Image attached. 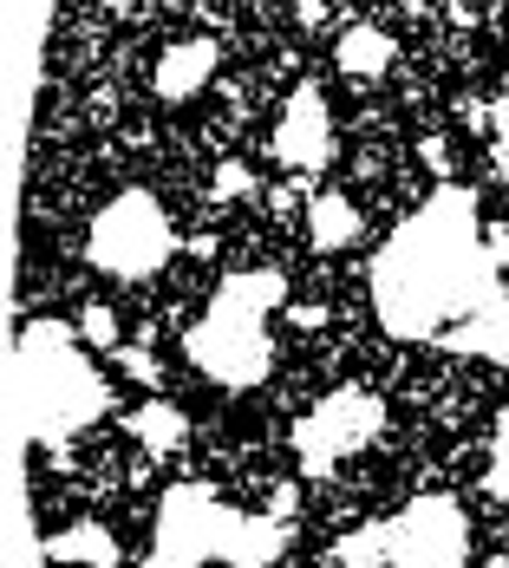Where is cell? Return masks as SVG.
I'll return each mask as SVG.
<instances>
[{
	"mask_svg": "<svg viewBox=\"0 0 509 568\" xmlns=\"http://www.w3.org/2000/svg\"><path fill=\"white\" fill-rule=\"evenodd\" d=\"M183 432H190V425H183V412H176L170 398H144V405L131 412V438H138L144 452H176Z\"/></svg>",
	"mask_w": 509,
	"mask_h": 568,
	"instance_id": "9",
	"label": "cell"
},
{
	"mask_svg": "<svg viewBox=\"0 0 509 568\" xmlns=\"http://www.w3.org/2000/svg\"><path fill=\"white\" fill-rule=\"evenodd\" d=\"M393 568H457L464 562V510L451 497H418L386 523Z\"/></svg>",
	"mask_w": 509,
	"mask_h": 568,
	"instance_id": "2",
	"label": "cell"
},
{
	"mask_svg": "<svg viewBox=\"0 0 509 568\" xmlns=\"http://www.w3.org/2000/svg\"><path fill=\"white\" fill-rule=\"evenodd\" d=\"M457 118H464L470 131H483V124H490V105H483V99H457Z\"/></svg>",
	"mask_w": 509,
	"mask_h": 568,
	"instance_id": "16",
	"label": "cell"
},
{
	"mask_svg": "<svg viewBox=\"0 0 509 568\" xmlns=\"http://www.w3.org/2000/svg\"><path fill=\"white\" fill-rule=\"evenodd\" d=\"M183 248H190V255H196V262H210V255H216V235H210V229H196V235H190V242H183Z\"/></svg>",
	"mask_w": 509,
	"mask_h": 568,
	"instance_id": "18",
	"label": "cell"
},
{
	"mask_svg": "<svg viewBox=\"0 0 509 568\" xmlns=\"http://www.w3.org/2000/svg\"><path fill=\"white\" fill-rule=\"evenodd\" d=\"M79 341L92 346V353H118L124 346V321H118L112 301H85L79 307Z\"/></svg>",
	"mask_w": 509,
	"mask_h": 568,
	"instance_id": "11",
	"label": "cell"
},
{
	"mask_svg": "<svg viewBox=\"0 0 509 568\" xmlns=\"http://www.w3.org/2000/svg\"><path fill=\"white\" fill-rule=\"evenodd\" d=\"M210 79H216V47L210 40H183V47H170L157 59V99H170V105L196 99Z\"/></svg>",
	"mask_w": 509,
	"mask_h": 568,
	"instance_id": "5",
	"label": "cell"
},
{
	"mask_svg": "<svg viewBox=\"0 0 509 568\" xmlns=\"http://www.w3.org/2000/svg\"><path fill=\"white\" fill-rule=\"evenodd\" d=\"M216 196H223V203H242V196H255V171H248L242 158H223V164H216Z\"/></svg>",
	"mask_w": 509,
	"mask_h": 568,
	"instance_id": "13",
	"label": "cell"
},
{
	"mask_svg": "<svg viewBox=\"0 0 509 568\" xmlns=\"http://www.w3.org/2000/svg\"><path fill=\"white\" fill-rule=\"evenodd\" d=\"M320 124H327V118H320V92H314V85H301V92H294V112H287L282 131H275V158L294 164V171H314V164L334 151V144L320 138Z\"/></svg>",
	"mask_w": 509,
	"mask_h": 568,
	"instance_id": "4",
	"label": "cell"
},
{
	"mask_svg": "<svg viewBox=\"0 0 509 568\" xmlns=\"http://www.w3.org/2000/svg\"><path fill=\"white\" fill-rule=\"evenodd\" d=\"M334 568H393V556H386V523H373V529H353V536H339Z\"/></svg>",
	"mask_w": 509,
	"mask_h": 568,
	"instance_id": "10",
	"label": "cell"
},
{
	"mask_svg": "<svg viewBox=\"0 0 509 568\" xmlns=\"http://www.w3.org/2000/svg\"><path fill=\"white\" fill-rule=\"evenodd\" d=\"M294 27L301 33H320L327 27V0H294Z\"/></svg>",
	"mask_w": 509,
	"mask_h": 568,
	"instance_id": "15",
	"label": "cell"
},
{
	"mask_svg": "<svg viewBox=\"0 0 509 568\" xmlns=\"http://www.w3.org/2000/svg\"><path fill=\"white\" fill-rule=\"evenodd\" d=\"M118 373H124V379H138V386H157V353H151L144 334L118 346Z\"/></svg>",
	"mask_w": 509,
	"mask_h": 568,
	"instance_id": "12",
	"label": "cell"
},
{
	"mask_svg": "<svg viewBox=\"0 0 509 568\" xmlns=\"http://www.w3.org/2000/svg\"><path fill=\"white\" fill-rule=\"evenodd\" d=\"M53 562H85V568H118V542L105 523H72L53 536Z\"/></svg>",
	"mask_w": 509,
	"mask_h": 568,
	"instance_id": "8",
	"label": "cell"
},
{
	"mask_svg": "<svg viewBox=\"0 0 509 568\" xmlns=\"http://www.w3.org/2000/svg\"><path fill=\"white\" fill-rule=\"evenodd\" d=\"M287 321H294V327H320L327 307H320V301H301V307H287Z\"/></svg>",
	"mask_w": 509,
	"mask_h": 568,
	"instance_id": "17",
	"label": "cell"
},
{
	"mask_svg": "<svg viewBox=\"0 0 509 568\" xmlns=\"http://www.w3.org/2000/svg\"><path fill=\"white\" fill-rule=\"evenodd\" d=\"M366 235V216L346 190H314L307 196V242L314 248H353Z\"/></svg>",
	"mask_w": 509,
	"mask_h": 568,
	"instance_id": "6",
	"label": "cell"
},
{
	"mask_svg": "<svg viewBox=\"0 0 509 568\" xmlns=\"http://www.w3.org/2000/svg\"><path fill=\"white\" fill-rule=\"evenodd\" d=\"M393 53H398V47H393V33H386V27H346V33H339V47H334L339 72H346V79H359V85L386 79Z\"/></svg>",
	"mask_w": 509,
	"mask_h": 568,
	"instance_id": "7",
	"label": "cell"
},
{
	"mask_svg": "<svg viewBox=\"0 0 509 568\" xmlns=\"http://www.w3.org/2000/svg\"><path fill=\"white\" fill-rule=\"evenodd\" d=\"M379 425H386V412H379L373 393H334L327 405H314V418H301V432H294L301 464H307V470H327L334 457L373 445Z\"/></svg>",
	"mask_w": 509,
	"mask_h": 568,
	"instance_id": "3",
	"label": "cell"
},
{
	"mask_svg": "<svg viewBox=\"0 0 509 568\" xmlns=\"http://www.w3.org/2000/svg\"><path fill=\"white\" fill-rule=\"evenodd\" d=\"M418 164H425L431 176H451V171H457L451 138H445V131H425V138H418Z\"/></svg>",
	"mask_w": 509,
	"mask_h": 568,
	"instance_id": "14",
	"label": "cell"
},
{
	"mask_svg": "<svg viewBox=\"0 0 509 568\" xmlns=\"http://www.w3.org/2000/svg\"><path fill=\"white\" fill-rule=\"evenodd\" d=\"M170 248H176V235H170V223H164V210H157L151 190H124L118 203H105L99 223H92V242H85L92 268L124 275V282L157 275L170 262Z\"/></svg>",
	"mask_w": 509,
	"mask_h": 568,
	"instance_id": "1",
	"label": "cell"
}]
</instances>
